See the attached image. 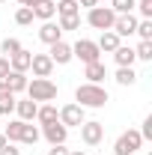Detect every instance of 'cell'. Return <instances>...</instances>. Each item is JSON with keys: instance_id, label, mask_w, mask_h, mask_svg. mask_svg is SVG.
I'll use <instances>...</instances> for the list:
<instances>
[{"instance_id": "6da1fadb", "label": "cell", "mask_w": 152, "mask_h": 155, "mask_svg": "<svg viewBox=\"0 0 152 155\" xmlns=\"http://www.w3.org/2000/svg\"><path fill=\"white\" fill-rule=\"evenodd\" d=\"M107 101H111V96L101 84H81L75 90V104H81V107H104Z\"/></svg>"}, {"instance_id": "7a4b0ae2", "label": "cell", "mask_w": 152, "mask_h": 155, "mask_svg": "<svg viewBox=\"0 0 152 155\" xmlns=\"http://www.w3.org/2000/svg\"><path fill=\"white\" fill-rule=\"evenodd\" d=\"M27 98H33V101H54L57 98V84L54 81H48V78H33V81H27Z\"/></svg>"}, {"instance_id": "3957f363", "label": "cell", "mask_w": 152, "mask_h": 155, "mask_svg": "<svg viewBox=\"0 0 152 155\" xmlns=\"http://www.w3.org/2000/svg\"><path fill=\"white\" fill-rule=\"evenodd\" d=\"M140 146H143V137H140V131H137V128H128V131H122V134L116 137V143H114V155H134Z\"/></svg>"}, {"instance_id": "277c9868", "label": "cell", "mask_w": 152, "mask_h": 155, "mask_svg": "<svg viewBox=\"0 0 152 155\" xmlns=\"http://www.w3.org/2000/svg\"><path fill=\"white\" fill-rule=\"evenodd\" d=\"M114 21H116V12L111 9V6H93L90 12H87V24L90 27H95V30H111L114 27Z\"/></svg>"}, {"instance_id": "5b68a950", "label": "cell", "mask_w": 152, "mask_h": 155, "mask_svg": "<svg viewBox=\"0 0 152 155\" xmlns=\"http://www.w3.org/2000/svg\"><path fill=\"white\" fill-rule=\"evenodd\" d=\"M72 57H78L84 66H87V63H98L101 51H98V45H95L93 39H78L75 45H72Z\"/></svg>"}, {"instance_id": "8992f818", "label": "cell", "mask_w": 152, "mask_h": 155, "mask_svg": "<svg viewBox=\"0 0 152 155\" xmlns=\"http://www.w3.org/2000/svg\"><path fill=\"white\" fill-rule=\"evenodd\" d=\"M60 122H63V125H66V128H81V125H84V122H87V119H84V107H81V104H63V107H60Z\"/></svg>"}, {"instance_id": "52a82bcc", "label": "cell", "mask_w": 152, "mask_h": 155, "mask_svg": "<svg viewBox=\"0 0 152 155\" xmlns=\"http://www.w3.org/2000/svg\"><path fill=\"white\" fill-rule=\"evenodd\" d=\"M81 140H84L87 146H98V143L104 140V125L95 122V119L84 122V125H81Z\"/></svg>"}, {"instance_id": "ba28073f", "label": "cell", "mask_w": 152, "mask_h": 155, "mask_svg": "<svg viewBox=\"0 0 152 155\" xmlns=\"http://www.w3.org/2000/svg\"><path fill=\"white\" fill-rule=\"evenodd\" d=\"M30 69H33V78H51V72H54V60L48 57V54H33Z\"/></svg>"}, {"instance_id": "9c48e42d", "label": "cell", "mask_w": 152, "mask_h": 155, "mask_svg": "<svg viewBox=\"0 0 152 155\" xmlns=\"http://www.w3.org/2000/svg\"><path fill=\"white\" fill-rule=\"evenodd\" d=\"M66 134H69V128L63 125V122H51V125H42V137L51 143V146H57V143H66Z\"/></svg>"}, {"instance_id": "30bf717a", "label": "cell", "mask_w": 152, "mask_h": 155, "mask_svg": "<svg viewBox=\"0 0 152 155\" xmlns=\"http://www.w3.org/2000/svg\"><path fill=\"white\" fill-rule=\"evenodd\" d=\"M48 57L54 60V66H66V63H72V60H75V57H72V45H66L63 39L51 45V51H48Z\"/></svg>"}, {"instance_id": "8fae6325", "label": "cell", "mask_w": 152, "mask_h": 155, "mask_svg": "<svg viewBox=\"0 0 152 155\" xmlns=\"http://www.w3.org/2000/svg\"><path fill=\"white\" fill-rule=\"evenodd\" d=\"M111 30H114L119 39H122V36H134V30H137V18H134L131 12H128V15H116V21H114Z\"/></svg>"}, {"instance_id": "7c38bea8", "label": "cell", "mask_w": 152, "mask_h": 155, "mask_svg": "<svg viewBox=\"0 0 152 155\" xmlns=\"http://www.w3.org/2000/svg\"><path fill=\"white\" fill-rule=\"evenodd\" d=\"M39 39H42L45 45H54V42H60V39H63L60 24H54V21H42V27H39Z\"/></svg>"}, {"instance_id": "4fadbf2b", "label": "cell", "mask_w": 152, "mask_h": 155, "mask_svg": "<svg viewBox=\"0 0 152 155\" xmlns=\"http://www.w3.org/2000/svg\"><path fill=\"white\" fill-rule=\"evenodd\" d=\"M36 110H39V104L33 101V98L15 101V114H18V119H21V122H33V119H36Z\"/></svg>"}, {"instance_id": "5bb4252c", "label": "cell", "mask_w": 152, "mask_h": 155, "mask_svg": "<svg viewBox=\"0 0 152 155\" xmlns=\"http://www.w3.org/2000/svg\"><path fill=\"white\" fill-rule=\"evenodd\" d=\"M84 78H87V84H101V81L107 78L104 63H101V60H98V63H87V66H84Z\"/></svg>"}, {"instance_id": "9a60e30c", "label": "cell", "mask_w": 152, "mask_h": 155, "mask_svg": "<svg viewBox=\"0 0 152 155\" xmlns=\"http://www.w3.org/2000/svg\"><path fill=\"white\" fill-rule=\"evenodd\" d=\"M30 9H33V18H39V21H51L54 15H57L54 0H39V3H33V6H30Z\"/></svg>"}, {"instance_id": "2e32d148", "label": "cell", "mask_w": 152, "mask_h": 155, "mask_svg": "<svg viewBox=\"0 0 152 155\" xmlns=\"http://www.w3.org/2000/svg\"><path fill=\"white\" fill-rule=\"evenodd\" d=\"M95 45H98V51H107V54H114L122 42H119V36H116L114 30H104V33L98 36V42H95Z\"/></svg>"}, {"instance_id": "e0dca14e", "label": "cell", "mask_w": 152, "mask_h": 155, "mask_svg": "<svg viewBox=\"0 0 152 155\" xmlns=\"http://www.w3.org/2000/svg\"><path fill=\"white\" fill-rule=\"evenodd\" d=\"M30 60H33V54L21 48L18 54L9 57V69H12V72H27V69H30Z\"/></svg>"}, {"instance_id": "ac0fdd59", "label": "cell", "mask_w": 152, "mask_h": 155, "mask_svg": "<svg viewBox=\"0 0 152 155\" xmlns=\"http://www.w3.org/2000/svg\"><path fill=\"white\" fill-rule=\"evenodd\" d=\"M3 81H6V87H9V90H12L15 96L27 90V75H24V72H9V75L3 78Z\"/></svg>"}, {"instance_id": "d6986e66", "label": "cell", "mask_w": 152, "mask_h": 155, "mask_svg": "<svg viewBox=\"0 0 152 155\" xmlns=\"http://www.w3.org/2000/svg\"><path fill=\"white\" fill-rule=\"evenodd\" d=\"M36 119L39 125H51V122H60V110L54 107V104H42L36 110Z\"/></svg>"}, {"instance_id": "ffe728a7", "label": "cell", "mask_w": 152, "mask_h": 155, "mask_svg": "<svg viewBox=\"0 0 152 155\" xmlns=\"http://www.w3.org/2000/svg\"><path fill=\"white\" fill-rule=\"evenodd\" d=\"M114 60H116V66H134V48H128V45H119L114 51Z\"/></svg>"}, {"instance_id": "44dd1931", "label": "cell", "mask_w": 152, "mask_h": 155, "mask_svg": "<svg viewBox=\"0 0 152 155\" xmlns=\"http://www.w3.org/2000/svg\"><path fill=\"white\" fill-rule=\"evenodd\" d=\"M54 9H57V15H81L78 0H54Z\"/></svg>"}, {"instance_id": "7402d4cb", "label": "cell", "mask_w": 152, "mask_h": 155, "mask_svg": "<svg viewBox=\"0 0 152 155\" xmlns=\"http://www.w3.org/2000/svg\"><path fill=\"white\" fill-rule=\"evenodd\" d=\"M134 81H137V72H134L131 66H119L116 69V84L119 87H131Z\"/></svg>"}, {"instance_id": "603a6c76", "label": "cell", "mask_w": 152, "mask_h": 155, "mask_svg": "<svg viewBox=\"0 0 152 155\" xmlns=\"http://www.w3.org/2000/svg\"><path fill=\"white\" fill-rule=\"evenodd\" d=\"M39 137H42V131H39L33 122H24V128H21V143H39Z\"/></svg>"}, {"instance_id": "cb8c5ba5", "label": "cell", "mask_w": 152, "mask_h": 155, "mask_svg": "<svg viewBox=\"0 0 152 155\" xmlns=\"http://www.w3.org/2000/svg\"><path fill=\"white\" fill-rule=\"evenodd\" d=\"M21 128H24V122H21V119H12V122L3 128L6 140H9V143H21Z\"/></svg>"}, {"instance_id": "d4e9b609", "label": "cell", "mask_w": 152, "mask_h": 155, "mask_svg": "<svg viewBox=\"0 0 152 155\" xmlns=\"http://www.w3.org/2000/svg\"><path fill=\"white\" fill-rule=\"evenodd\" d=\"M134 6H137V0H111V9L116 15H128V12H134Z\"/></svg>"}, {"instance_id": "484cf974", "label": "cell", "mask_w": 152, "mask_h": 155, "mask_svg": "<svg viewBox=\"0 0 152 155\" xmlns=\"http://www.w3.org/2000/svg\"><path fill=\"white\" fill-rule=\"evenodd\" d=\"M134 33L140 36V42H152V18L137 21V30H134Z\"/></svg>"}, {"instance_id": "4316f807", "label": "cell", "mask_w": 152, "mask_h": 155, "mask_svg": "<svg viewBox=\"0 0 152 155\" xmlns=\"http://www.w3.org/2000/svg\"><path fill=\"white\" fill-rule=\"evenodd\" d=\"M81 27V15H60V30H78Z\"/></svg>"}, {"instance_id": "83f0119b", "label": "cell", "mask_w": 152, "mask_h": 155, "mask_svg": "<svg viewBox=\"0 0 152 155\" xmlns=\"http://www.w3.org/2000/svg\"><path fill=\"white\" fill-rule=\"evenodd\" d=\"M0 51H3V57H12V54L21 51V42L18 39H3V42H0Z\"/></svg>"}, {"instance_id": "f1b7e54d", "label": "cell", "mask_w": 152, "mask_h": 155, "mask_svg": "<svg viewBox=\"0 0 152 155\" xmlns=\"http://www.w3.org/2000/svg\"><path fill=\"white\" fill-rule=\"evenodd\" d=\"M15 24H21V27L33 24V9H30V6H21L18 12H15Z\"/></svg>"}, {"instance_id": "f546056e", "label": "cell", "mask_w": 152, "mask_h": 155, "mask_svg": "<svg viewBox=\"0 0 152 155\" xmlns=\"http://www.w3.org/2000/svg\"><path fill=\"white\" fill-rule=\"evenodd\" d=\"M134 57L143 60V63H149V60H152V42H140V45L134 48Z\"/></svg>"}, {"instance_id": "4dcf8cb0", "label": "cell", "mask_w": 152, "mask_h": 155, "mask_svg": "<svg viewBox=\"0 0 152 155\" xmlns=\"http://www.w3.org/2000/svg\"><path fill=\"white\" fill-rule=\"evenodd\" d=\"M134 9H140V15L143 18H152V0H137V6Z\"/></svg>"}, {"instance_id": "1f68e13d", "label": "cell", "mask_w": 152, "mask_h": 155, "mask_svg": "<svg viewBox=\"0 0 152 155\" xmlns=\"http://www.w3.org/2000/svg\"><path fill=\"white\" fill-rule=\"evenodd\" d=\"M140 137L143 140H152V114L143 119V128H140Z\"/></svg>"}, {"instance_id": "d6a6232c", "label": "cell", "mask_w": 152, "mask_h": 155, "mask_svg": "<svg viewBox=\"0 0 152 155\" xmlns=\"http://www.w3.org/2000/svg\"><path fill=\"white\" fill-rule=\"evenodd\" d=\"M12 110H15V96L0 101V116H3V114H12Z\"/></svg>"}, {"instance_id": "836d02e7", "label": "cell", "mask_w": 152, "mask_h": 155, "mask_svg": "<svg viewBox=\"0 0 152 155\" xmlns=\"http://www.w3.org/2000/svg\"><path fill=\"white\" fill-rule=\"evenodd\" d=\"M9 72H12V69H9V57H0V81L9 75Z\"/></svg>"}, {"instance_id": "e575fe53", "label": "cell", "mask_w": 152, "mask_h": 155, "mask_svg": "<svg viewBox=\"0 0 152 155\" xmlns=\"http://www.w3.org/2000/svg\"><path fill=\"white\" fill-rule=\"evenodd\" d=\"M0 155H21V149L15 146V143H6V146L0 149Z\"/></svg>"}, {"instance_id": "d590c367", "label": "cell", "mask_w": 152, "mask_h": 155, "mask_svg": "<svg viewBox=\"0 0 152 155\" xmlns=\"http://www.w3.org/2000/svg\"><path fill=\"white\" fill-rule=\"evenodd\" d=\"M48 155H69V149H66V143H57V146L48 149Z\"/></svg>"}, {"instance_id": "8d00e7d4", "label": "cell", "mask_w": 152, "mask_h": 155, "mask_svg": "<svg viewBox=\"0 0 152 155\" xmlns=\"http://www.w3.org/2000/svg\"><path fill=\"white\" fill-rule=\"evenodd\" d=\"M78 6H84V9H93V6H98V0H78Z\"/></svg>"}, {"instance_id": "74e56055", "label": "cell", "mask_w": 152, "mask_h": 155, "mask_svg": "<svg viewBox=\"0 0 152 155\" xmlns=\"http://www.w3.org/2000/svg\"><path fill=\"white\" fill-rule=\"evenodd\" d=\"M6 143H9V140H6V134H3V131H0V149H3Z\"/></svg>"}, {"instance_id": "f35d334b", "label": "cell", "mask_w": 152, "mask_h": 155, "mask_svg": "<svg viewBox=\"0 0 152 155\" xmlns=\"http://www.w3.org/2000/svg\"><path fill=\"white\" fill-rule=\"evenodd\" d=\"M21 6H33V3H39V0H18Z\"/></svg>"}, {"instance_id": "ab89813d", "label": "cell", "mask_w": 152, "mask_h": 155, "mask_svg": "<svg viewBox=\"0 0 152 155\" xmlns=\"http://www.w3.org/2000/svg\"><path fill=\"white\" fill-rule=\"evenodd\" d=\"M69 155H87V152H84V149H75V152H69Z\"/></svg>"}, {"instance_id": "60d3db41", "label": "cell", "mask_w": 152, "mask_h": 155, "mask_svg": "<svg viewBox=\"0 0 152 155\" xmlns=\"http://www.w3.org/2000/svg\"><path fill=\"white\" fill-rule=\"evenodd\" d=\"M0 131H3V128H0Z\"/></svg>"}, {"instance_id": "b9f144b4", "label": "cell", "mask_w": 152, "mask_h": 155, "mask_svg": "<svg viewBox=\"0 0 152 155\" xmlns=\"http://www.w3.org/2000/svg\"><path fill=\"white\" fill-rule=\"evenodd\" d=\"M0 3H3V0H0Z\"/></svg>"}, {"instance_id": "7bdbcfd3", "label": "cell", "mask_w": 152, "mask_h": 155, "mask_svg": "<svg viewBox=\"0 0 152 155\" xmlns=\"http://www.w3.org/2000/svg\"><path fill=\"white\" fill-rule=\"evenodd\" d=\"M134 155H137V152H134Z\"/></svg>"}]
</instances>
